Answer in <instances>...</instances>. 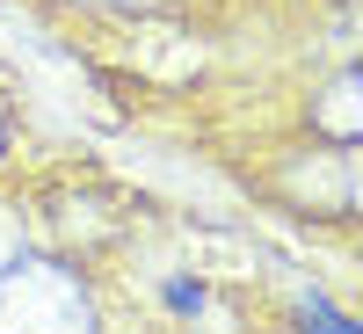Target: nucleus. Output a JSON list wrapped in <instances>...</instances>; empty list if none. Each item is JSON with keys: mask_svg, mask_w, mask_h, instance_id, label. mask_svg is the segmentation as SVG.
I'll use <instances>...</instances> for the list:
<instances>
[{"mask_svg": "<svg viewBox=\"0 0 363 334\" xmlns=\"http://www.w3.org/2000/svg\"><path fill=\"white\" fill-rule=\"evenodd\" d=\"M87 320L95 313H87L80 277L51 262H22V255L0 269V327H87Z\"/></svg>", "mask_w": 363, "mask_h": 334, "instance_id": "1", "label": "nucleus"}]
</instances>
